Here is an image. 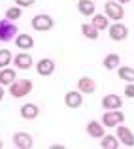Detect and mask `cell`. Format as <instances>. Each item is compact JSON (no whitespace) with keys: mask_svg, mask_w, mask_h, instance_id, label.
<instances>
[{"mask_svg":"<svg viewBox=\"0 0 134 149\" xmlns=\"http://www.w3.org/2000/svg\"><path fill=\"white\" fill-rule=\"evenodd\" d=\"M32 91V81L30 79H15L13 83H10V95L13 98H23Z\"/></svg>","mask_w":134,"mask_h":149,"instance_id":"6da1fadb","label":"cell"},{"mask_svg":"<svg viewBox=\"0 0 134 149\" xmlns=\"http://www.w3.org/2000/svg\"><path fill=\"white\" fill-rule=\"evenodd\" d=\"M19 32L17 25H15L13 21H10V19H0V42H10L15 38V34Z\"/></svg>","mask_w":134,"mask_h":149,"instance_id":"7a4b0ae2","label":"cell"},{"mask_svg":"<svg viewBox=\"0 0 134 149\" xmlns=\"http://www.w3.org/2000/svg\"><path fill=\"white\" fill-rule=\"evenodd\" d=\"M119 123H125V113L121 111V109H108V111H104V115H102V125L113 128Z\"/></svg>","mask_w":134,"mask_h":149,"instance_id":"3957f363","label":"cell"},{"mask_svg":"<svg viewBox=\"0 0 134 149\" xmlns=\"http://www.w3.org/2000/svg\"><path fill=\"white\" fill-rule=\"evenodd\" d=\"M55 26V21L51 15H45V13H40L36 17H32V29L38 30V32H45V30H51Z\"/></svg>","mask_w":134,"mask_h":149,"instance_id":"277c9868","label":"cell"},{"mask_svg":"<svg viewBox=\"0 0 134 149\" xmlns=\"http://www.w3.org/2000/svg\"><path fill=\"white\" fill-rule=\"evenodd\" d=\"M108 30H110V38H112L113 42H123V40H127V36H128V29L119 21H117L115 25H110Z\"/></svg>","mask_w":134,"mask_h":149,"instance_id":"5b68a950","label":"cell"},{"mask_svg":"<svg viewBox=\"0 0 134 149\" xmlns=\"http://www.w3.org/2000/svg\"><path fill=\"white\" fill-rule=\"evenodd\" d=\"M104 10H106V17L113 19V21H121V17L125 15L123 6L119 2H106L104 4Z\"/></svg>","mask_w":134,"mask_h":149,"instance_id":"8992f818","label":"cell"},{"mask_svg":"<svg viewBox=\"0 0 134 149\" xmlns=\"http://www.w3.org/2000/svg\"><path fill=\"white\" fill-rule=\"evenodd\" d=\"M13 146L19 149H30L34 146V140L29 132H15L13 134Z\"/></svg>","mask_w":134,"mask_h":149,"instance_id":"52a82bcc","label":"cell"},{"mask_svg":"<svg viewBox=\"0 0 134 149\" xmlns=\"http://www.w3.org/2000/svg\"><path fill=\"white\" fill-rule=\"evenodd\" d=\"M117 140H121V143H125L127 147H134V134L125 125H117Z\"/></svg>","mask_w":134,"mask_h":149,"instance_id":"ba28073f","label":"cell"},{"mask_svg":"<svg viewBox=\"0 0 134 149\" xmlns=\"http://www.w3.org/2000/svg\"><path fill=\"white\" fill-rule=\"evenodd\" d=\"M64 104L68 106V108H72V109H77L81 104H83V96H81V93L68 91L66 96H64Z\"/></svg>","mask_w":134,"mask_h":149,"instance_id":"9c48e42d","label":"cell"},{"mask_svg":"<svg viewBox=\"0 0 134 149\" xmlns=\"http://www.w3.org/2000/svg\"><path fill=\"white\" fill-rule=\"evenodd\" d=\"M36 72L40 74V76H44V77L51 76V74L55 72V62L51 61V58H42V61L36 64Z\"/></svg>","mask_w":134,"mask_h":149,"instance_id":"30bf717a","label":"cell"},{"mask_svg":"<svg viewBox=\"0 0 134 149\" xmlns=\"http://www.w3.org/2000/svg\"><path fill=\"white\" fill-rule=\"evenodd\" d=\"M32 55L30 53H19V55H15V68H19V70H29L30 66H32Z\"/></svg>","mask_w":134,"mask_h":149,"instance_id":"8fae6325","label":"cell"},{"mask_svg":"<svg viewBox=\"0 0 134 149\" xmlns=\"http://www.w3.org/2000/svg\"><path fill=\"white\" fill-rule=\"evenodd\" d=\"M38 115H40V108H38L36 104H25V106H21V117H23V119L32 121V119H36Z\"/></svg>","mask_w":134,"mask_h":149,"instance_id":"7c38bea8","label":"cell"},{"mask_svg":"<svg viewBox=\"0 0 134 149\" xmlns=\"http://www.w3.org/2000/svg\"><path fill=\"white\" fill-rule=\"evenodd\" d=\"M15 44H17V47H19V49L27 51V49L34 47V38L30 36V34L21 32V34H17V38H15Z\"/></svg>","mask_w":134,"mask_h":149,"instance_id":"4fadbf2b","label":"cell"},{"mask_svg":"<svg viewBox=\"0 0 134 149\" xmlns=\"http://www.w3.org/2000/svg\"><path fill=\"white\" fill-rule=\"evenodd\" d=\"M77 89H80V93L93 95V93L96 91V83L93 81V77H80V81H77Z\"/></svg>","mask_w":134,"mask_h":149,"instance_id":"5bb4252c","label":"cell"},{"mask_svg":"<svg viewBox=\"0 0 134 149\" xmlns=\"http://www.w3.org/2000/svg\"><path fill=\"white\" fill-rule=\"evenodd\" d=\"M102 106L108 108V109H119L121 106H123V100L117 95H106L104 98H102Z\"/></svg>","mask_w":134,"mask_h":149,"instance_id":"9a60e30c","label":"cell"},{"mask_svg":"<svg viewBox=\"0 0 134 149\" xmlns=\"http://www.w3.org/2000/svg\"><path fill=\"white\" fill-rule=\"evenodd\" d=\"M87 132H89L91 138H102V136H104V125L98 123V121H89Z\"/></svg>","mask_w":134,"mask_h":149,"instance_id":"2e32d148","label":"cell"},{"mask_svg":"<svg viewBox=\"0 0 134 149\" xmlns=\"http://www.w3.org/2000/svg\"><path fill=\"white\" fill-rule=\"evenodd\" d=\"M15 77H17V74H15V70L11 68H0V85H10L15 81Z\"/></svg>","mask_w":134,"mask_h":149,"instance_id":"e0dca14e","label":"cell"},{"mask_svg":"<svg viewBox=\"0 0 134 149\" xmlns=\"http://www.w3.org/2000/svg\"><path fill=\"white\" fill-rule=\"evenodd\" d=\"M77 10H80L81 15H85V17H91V15H94V2H91V0H80L77 2Z\"/></svg>","mask_w":134,"mask_h":149,"instance_id":"ac0fdd59","label":"cell"},{"mask_svg":"<svg viewBox=\"0 0 134 149\" xmlns=\"http://www.w3.org/2000/svg\"><path fill=\"white\" fill-rule=\"evenodd\" d=\"M91 25L94 26L96 30H106L110 26V21L106 15H100V13H94L93 15V21H91Z\"/></svg>","mask_w":134,"mask_h":149,"instance_id":"d6986e66","label":"cell"},{"mask_svg":"<svg viewBox=\"0 0 134 149\" xmlns=\"http://www.w3.org/2000/svg\"><path fill=\"white\" fill-rule=\"evenodd\" d=\"M119 62H121L119 55L110 53V55H106V58H104V68L106 70H115V68H119Z\"/></svg>","mask_w":134,"mask_h":149,"instance_id":"ffe728a7","label":"cell"},{"mask_svg":"<svg viewBox=\"0 0 134 149\" xmlns=\"http://www.w3.org/2000/svg\"><path fill=\"white\" fill-rule=\"evenodd\" d=\"M100 147L102 149H117L119 147V140H117V136H102L100 138Z\"/></svg>","mask_w":134,"mask_h":149,"instance_id":"44dd1931","label":"cell"},{"mask_svg":"<svg viewBox=\"0 0 134 149\" xmlns=\"http://www.w3.org/2000/svg\"><path fill=\"white\" fill-rule=\"evenodd\" d=\"M119 77L123 81H127V83H134V68H131V66H121Z\"/></svg>","mask_w":134,"mask_h":149,"instance_id":"7402d4cb","label":"cell"},{"mask_svg":"<svg viewBox=\"0 0 134 149\" xmlns=\"http://www.w3.org/2000/svg\"><path fill=\"white\" fill-rule=\"evenodd\" d=\"M81 32H83V36L89 38V40H98V30L94 29L93 25H89V23H83V25H81Z\"/></svg>","mask_w":134,"mask_h":149,"instance_id":"603a6c76","label":"cell"},{"mask_svg":"<svg viewBox=\"0 0 134 149\" xmlns=\"http://www.w3.org/2000/svg\"><path fill=\"white\" fill-rule=\"evenodd\" d=\"M19 17H21V8H19V6L8 8V10H6V19H10V21H17Z\"/></svg>","mask_w":134,"mask_h":149,"instance_id":"cb8c5ba5","label":"cell"},{"mask_svg":"<svg viewBox=\"0 0 134 149\" xmlns=\"http://www.w3.org/2000/svg\"><path fill=\"white\" fill-rule=\"evenodd\" d=\"M11 62V53L8 49H0V68H6Z\"/></svg>","mask_w":134,"mask_h":149,"instance_id":"d4e9b609","label":"cell"},{"mask_svg":"<svg viewBox=\"0 0 134 149\" xmlns=\"http://www.w3.org/2000/svg\"><path fill=\"white\" fill-rule=\"evenodd\" d=\"M125 96L127 98H134V83H128L125 87Z\"/></svg>","mask_w":134,"mask_h":149,"instance_id":"484cf974","label":"cell"},{"mask_svg":"<svg viewBox=\"0 0 134 149\" xmlns=\"http://www.w3.org/2000/svg\"><path fill=\"white\" fill-rule=\"evenodd\" d=\"M15 4H17L19 8H30L34 4V0H15Z\"/></svg>","mask_w":134,"mask_h":149,"instance_id":"4316f807","label":"cell"},{"mask_svg":"<svg viewBox=\"0 0 134 149\" xmlns=\"http://www.w3.org/2000/svg\"><path fill=\"white\" fill-rule=\"evenodd\" d=\"M2 98H4V89H2V85H0V102H2Z\"/></svg>","mask_w":134,"mask_h":149,"instance_id":"83f0119b","label":"cell"},{"mask_svg":"<svg viewBox=\"0 0 134 149\" xmlns=\"http://www.w3.org/2000/svg\"><path fill=\"white\" fill-rule=\"evenodd\" d=\"M115 2H119L121 6H123V4H127V2H131V0H115Z\"/></svg>","mask_w":134,"mask_h":149,"instance_id":"f1b7e54d","label":"cell"},{"mask_svg":"<svg viewBox=\"0 0 134 149\" xmlns=\"http://www.w3.org/2000/svg\"><path fill=\"white\" fill-rule=\"evenodd\" d=\"M4 147V142H2V140H0V149H2Z\"/></svg>","mask_w":134,"mask_h":149,"instance_id":"f546056e","label":"cell"}]
</instances>
